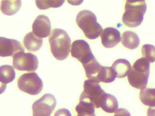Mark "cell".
Masks as SVG:
<instances>
[{
  "mask_svg": "<svg viewBox=\"0 0 155 116\" xmlns=\"http://www.w3.org/2000/svg\"><path fill=\"white\" fill-rule=\"evenodd\" d=\"M51 50L54 57L59 60H64L69 56L71 40L64 30L54 29L49 37Z\"/></svg>",
  "mask_w": 155,
  "mask_h": 116,
  "instance_id": "1",
  "label": "cell"
},
{
  "mask_svg": "<svg viewBox=\"0 0 155 116\" xmlns=\"http://www.w3.org/2000/svg\"><path fill=\"white\" fill-rule=\"evenodd\" d=\"M150 64L143 57L134 63L127 76L128 82L132 87L142 90L146 88L150 74Z\"/></svg>",
  "mask_w": 155,
  "mask_h": 116,
  "instance_id": "2",
  "label": "cell"
},
{
  "mask_svg": "<svg viewBox=\"0 0 155 116\" xmlns=\"http://www.w3.org/2000/svg\"><path fill=\"white\" fill-rule=\"evenodd\" d=\"M147 5L145 1H127L122 21L126 26L135 28L143 22Z\"/></svg>",
  "mask_w": 155,
  "mask_h": 116,
  "instance_id": "3",
  "label": "cell"
},
{
  "mask_svg": "<svg viewBox=\"0 0 155 116\" xmlns=\"http://www.w3.org/2000/svg\"><path fill=\"white\" fill-rule=\"evenodd\" d=\"M76 23L87 39H97L103 31L102 26L97 22L96 16L88 10L80 11L76 16Z\"/></svg>",
  "mask_w": 155,
  "mask_h": 116,
  "instance_id": "4",
  "label": "cell"
},
{
  "mask_svg": "<svg viewBox=\"0 0 155 116\" xmlns=\"http://www.w3.org/2000/svg\"><path fill=\"white\" fill-rule=\"evenodd\" d=\"M17 85L20 90L31 95L40 94L43 88L41 79L35 72L22 75L18 78Z\"/></svg>",
  "mask_w": 155,
  "mask_h": 116,
  "instance_id": "5",
  "label": "cell"
},
{
  "mask_svg": "<svg viewBox=\"0 0 155 116\" xmlns=\"http://www.w3.org/2000/svg\"><path fill=\"white\" fill-rule=\"evenodd\" d=\"M84 89L79 100L88 101L93 104L95 108H100L101 101L106 93L98 83L90 79L86 80L84 82Z\"/></svg>",
  "mask_w": 155,
  "mask_h": 116,
  "instance_id": "6",
  "label": "cell"
},
{
  "mask_svg": "<svg viewBox=\"0 0 155 116\" xmlns=\"http://www.w3.org/2000/svg\"><path fill=\"white\" fill-rule=\"evenodd\" d=\"M37 56L31 53L20 52L16 53L13 58V65L19 71L33 72L38 67Z\"/></svg>",
  "mask_w": 155,
  "mask_h": 116,
  "instance_id": "7",
  "label": "cell"
},
{
  "mask_svg": "<svg viewBox=\"0 0 155 116\" xmlns=\"http://www.w3.org/2000/svg\"><path fill=\"white\" fill-rule=\"evenodd\" d=\"M56 105L54 96L45 94L33 104V116H51Z\"/></svg>",
  "mask_w": 155,
  "mask_h": 116,
  "instance_id": "8",
  "label": "cell"
},
{
  "mask_svg": "<svg viewBox=\"0 0 155 116\" xmlns=\"http://www.w3.org/2000/svg\"><path fill=\"white\" fill-rule=\"evenodd\" d=\"M71 54L72 56L80 61L83 66L95 58L89 45L84 40H77L73 42Z\"/></svg>",
  "mask_w": 155,
  "mask_h": 116,
  "instance_id": "9",
  "label": "cell"
},
{
  "mask_svg": "<svg viewBox=\"0 0 155 116\" xmlns=\"http://www.w3.org/2000/svg\"><path fill=\"white\" fill-rule=\"evenodd\" d=\"M24 51L22 45L19 41L0 37V57H13L17 53Z\"/></svg>",
  "mask_w": 155,
  "mask_h": 116,
  "instance_id": "10",
  "label": "cell"
},
{
  "mask_svg": "<svg viewBox=\"0 0 155 116\" xmlns=\"http://www.w3.org/2000/svg\"><path fill=\"white\" fill-rule=\"evenodd\" d=\"M51 21L46 15H41L36 17L32 25L33 32L41 38H46L51 32Z\"/></svg>",
  "mask_w": 155,
  "mask_h": 116,
  "instance_id": "11",
  "label": "cell"
},
{
  "mask_svg": "<svg viewBox=\"0 0 155 116\" xmlns=\"http://www.w3.org/2000/svg\"><path fill=\"white\" fill-rule=\"evenodd\" d=\"M102 43L106 48L116 46L121 41V34L118 30L113 27H107L103 31L101 36Z\"/></svg>",
  "mask_w": 155,
  "mask_h": 116,
  "instance_id": "12",
  "label": "cell"
},
{
  "mask_svg": "<svg viewBox=\"0 0 155 116\" xmlns=\"http://www.w3.org/2000/svg\"><path fill=\"white\" fill-rule=\"evenodd\" d=\"M42 39L36 36L33 32H30L26 35L23 39L25 47L30 51H39L42 46Z\"/></svg>",
  "mask_w": 155,
  "mask_h": 116,
  "instance_id": "13",
  "label": "cell"
},
{
  "mask_svg": "<svg viewBox=\"0 0 155 116\" xmlns=\"http://www.w3.org/2000/svg\"><path fill=\"white\" fill-rule=\"evenodd\" d=\"M112 68L118 78H123L126 77L132 68L130 62L124 58H120L115 61Z\"/></svg>",
  "mask_w": 155,
  "mask_h": 116,
  "instance_id": "14",
  "label": "cell"
},
{
  "mask_svg": "<svg viewBox=\"0 0 155 116\" xmlns=\"http://www.w3.org/2000/svg\"><path fill=\"white\" fill-rule=\"evenodd\" d=\"M100 108L106 113L113 114L118 109V103L115 97L106 93L102 98Z\"/></svg>",
  "mask_w": 155,
  "mask_h": 116,
  "instance_id": "15",
  "label": "cell"
},
{
  "mask_svg": "<svg viewBox=\"0 0 155 116\" xmlns=\"http://www.w3.org/2000/svg\"><path fill=\"white\" fill-rule=\"evenodd\" d=\"M121 42L126 48L134 50L139 46L140 39L137 34L131 31H127L123 33Z\"/></svg>",
  "mask_w": 155,
  "mask_h": 116,
  "instance_id": "16",
  "label": "cell"
},
{
  "mask_svg": "<svg viewBox=\"0 0 155 116\" xmlns=\"http://www.w3.org/2000/svg\"><path fill=\"white\" fill-rule=\"evenodd\" d=\"M21 1H2L1 10L2 13L6 15H13L16 14L21 8Z\"/></svg>",
  "mask_w": 155,
  "mask_h": 116,
  "instance_id": "17",
  "label": "cell"
},
{
  "mask_svg": "<svg viewBox=\"0 0 155 116\" xmlns=\"http://www.w3.org/2000/svg\"><path fill=\"white\" fill-rule=\"evenodd\" d=\"M139 98L145 105L155 107V88H145L141 90Z\"/></svg>",
  "mask_w": 155,
  "mask_h": 116,
  "instance_id": "18",
  "label": "cell"
},
{
  "mask_svg": "<svg viewBox=\"0 0 155 116\" xmlns=\"http://www.w3.org/2000/svg\"><path fill=\"white\" fill-rule=\"evenodd\" d=\"M15 77V73L13 68L9 65L0 66V81L5 84L12 82Z\"/></svg>",
  "mask_w": 155,
  "mask_h": 116,
  "instance_id": "19",
  "label": "cell"
},
{
  "mask_svg": "<svg viewBox=\"0 0 155 116\" xmlns=\"http://www.w3.org/2000/svg\"><path fill=\"white\" fill-rule=\"evenodd\" d=\"M78 114L87 116H95V108L93 104L88 101L79 100L75 108Z\"/></svg>",
  "mask_w": 155,
  "mask_h": 116,
  "instance_id": "20",
  "label": "cell"
},
{
  "mask_svg": "<svg viewBox=\"0 0 155 116\" xmlns=\"http://www.w3.org/2000/svg\"><path fill=\"white\" fill-rule=\"evenodd\" d=\"M64 1H36V5L40 10H46L48 8H58L61 7Z\"/></svg>",
  "mask_w": 155,
  "mask_h": 116,
  "instance_id": "21",
  "label": "cell"
},
{
  "mask_svg": "<svg viewBox=\"0 0 155 116\" xmlns=\"http://www.w3.org/2000/svg\"><path fill=\"white\" fill-rule=\"evenodd\" d=\"M142 53L143 58H146L150 63L155 62V46L150 44L143 45Z\"/></svg>",
  "mask_w": 155,
  "mask_h": 116,
  "instance_id": "22",
  "label": "cell"
},
{
  "mask_svg": "<svg viewBox=\"0 0 155 116\" xmlns=\"http://www.w3.org/2000/svg\"><path fill=\"white\" fill-rule=\"evenodd\" d=\"M54 116H72L71 112L68 109L65 108H62L57 110Z\"/></svg>",
  "mask_w": 155,
  "mask_h": 116,
  "instance_id": "23",
  "label": "cell"
},
{
  "mask_svg": "<svg viewBox=\"0 0 155 116\" xmlns=\"http://www.w3.org/2000/svg\"><path fill=\"white\" fill-rule=\"evenodd\" d=\"M114 116H131L129 112L124 108H119L117 109Z\"/></svg>",
  "mask_w": 155,
  "mask_h": 116,
  "instance_id": "24",
  "label": "cell"
},
{
  "mask_svg": "<svg viewBox=\"0 0 155 116\" xmlns=\"http://www.w3.org/2000/svg\"><path fill=\"white\" fill-rule=\"evenodd\" d=\"M147 116H155V107H150L147 111Z\"/></svg>",
  "mask_w": 155,
  "mask_h": 116,
  "instance_id": "25",
  "label": "cell"
},
{
  "mask_svg": "<svg viewBox=\"0 0 155 116\" xmlns=\"http://www.w3.org/2000/svg\"><path fill=\"white\" fill-rule=\"evenodd\" d=\"M6 84H3L0 81V94L3 93L6 89Z\"/></svg>",
  "mask_w": 155,
  "mask_h": 116,
  "instance_id": "26",
  "label": "cell"
},
{
  "mask_svg": "<svg viewBox=\"0 0 155 116\" xmlns=\"http://www.w3.org/2000/svg\"><path fill=\"white\" fill-rule=\"evenodd\" d=\"M77 116H87L85 115H84L78 114Z\"/></svg>",
  "mask_w": 155,
  "mask_h": 116,
  "instance_id": "27",
  "label": "cell"
}]
</instances>
